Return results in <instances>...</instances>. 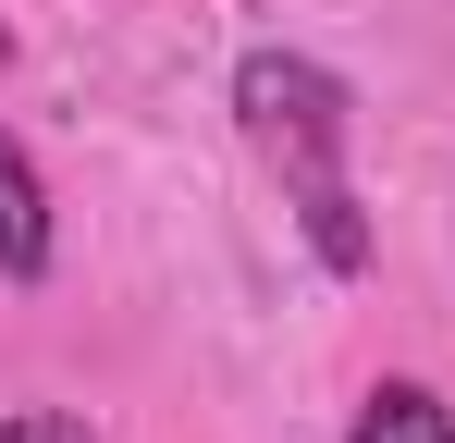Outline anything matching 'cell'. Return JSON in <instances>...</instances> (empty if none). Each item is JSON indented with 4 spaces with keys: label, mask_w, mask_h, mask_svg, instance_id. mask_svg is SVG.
Listing matches in <instances>:
<instances>
[{
    "label": "cell",
    "mask_w": 455,
    "mask_h": 443,
    "mask_svg": "<svg viewBox=\"0 0 455 443\" xmlns=\"http://www.w3.org/2000/svg\"><path fill=\"white\" fill-rule=\"evenodd\" d=\"M0 271H12V284L50 271V185H37V160L12 136H0Z\"/></svg>",
    "instance_id": "cell-2"
},
{
    "label": "cell",
    "mask_w": 455,
    "mask_h": 443,
    "mask_svg": "<svg viewBox=\"0 0 455 443\" xmlns=\"http://www.w3.org/2000/svg\"><path fill=\"white\" fill-rule=\"evenodd\" d=\"M345 443H455V407H443V394H419V382H370Z\"/></svg>",
    "instance_id": "cell-3"
},
{
    "label": "cell",
    "mask_w": 455,
    "mask_h": 443,
    "mask_svg": "<svg viewBox=\"0 0 455 443\" xmlns=\"http://www.w3.org/2000/svg\"><path fill=\"white\" fill-rule=\"evenodd\" d=\"M234 111H246V148L283 173L320 271H370V222H357V185H345V136H357L345 74H320L307 50H246L234 62Z\"/></svg>",
    "instance_id": "cell-1"
},
{
    "label": "cell",
    "mask_w": 455,
    "mask_h": 443,
    "mask_svg": "<svg viewBox=\"0 0 455 443\" xmlns=\"http://www.w3.org/2000/svg\"><path fill=\"white\" fill-rule=\"evenodd\" d=\"M0 443H99V431H86V419H62V407H12V419H0Z\"/></svg>",
    "instance_id": "cell-4"
}]
</instances>
